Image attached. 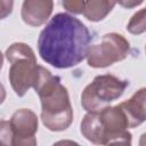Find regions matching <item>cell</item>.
<instances>
[{"instance_id": "52a82bcc", "label": "cell", "mask_w": 146, "mask_h": 146, "mask_svg": "<svg viewBox=\"0 0 146 146\" xmlns=\"http://www.w3.org/2000/svg\"><path fill=\"white\" fill-rule=\"evenodd\" d=\"M13 129V145H36L35 133L39 127L36 114L29 108H21L14 112L10 120Z\"/></svg>"}, {"instance_id": "4fadbf2b", "label": "cell", "mask_w": 146, "mask_h": 146, "mask_svg": "<svg viewBox=\"0 0 146 146\" xmlns=\"http://www.w3.org/2000/svg\"><path fill=\"white\" fill-rule=\"evenodd\" d=\"M13 129L9 121L0 120V146L13 145Z\"/></svg>"}, {"instance_id": "8fae6325", "label": "cell", "mask_w": 146, "mask_h": 146, "mask_svg": "<svg viewBox=\"0 0 146 146\" xmlns=\"http://www.w3.org/2000/svg\"><path fill=\"white\" fill-rule=\"evenodd\" d=\"M116 0H84L82 15L90 22L103 21L114 8Z\"/></svg>"}, {"instance_id": "6da1fadb", "label": "cell", "mask_w": 146, "mask_h": 146, "mask_svg": "<svg viewBox=\"0 0 146 146\" xmlns=\"http://www.w3.org/2000/svg\"><path fill=\"white\" fill-rule=\"evenodd\" d=\"M90 42V32L80 19L58 13L40 32L38 51L47 64L56 68H70L87 57Z\"/></svg>"}, {"instance_id": "5bb4252c", "label": "cell", "mask_w": 146, "mask_h": 146, "mask_svg": "<svg viewBox=\"0 0 146 146\" xmlns=\"http://www.w3.org/2000/svg\"><path fill=\"white\" fill-rule=\"evenodd\" d=\"M84 0H62V6L71 14L80 15L83 11Z\"/></svg>"}, {"instance_id": "9a60e30c", "label": "cell", "mask_w": 146, "mask_h": 146, "mask_svg": "<svg viewBox=\"0 0 146 146\" xmlns=\"http://www.w3.org/2000/svg\"><path fill=\"white\" fill-rule=\"evenodd\" d=\"M14 8V0H0V19L7 18Z\"/></svg>"}, {"instance_id": "7c38bea8", "label": "cell", "mask_w": 146, "mask_h": 146, "mask_svg": "<svg viewBox=\"0 0 146 146\" xmlns=\"http://www.w3.org/2000/svg\"><path fill=\"white\" fill-rule=\"evenodd\" d=\"M128 32L131 34H141L146 30V10L140 9L129 21L127 25Z\"/></svg>"}, {"instance_id": "e0dca14e", "label": "cell", "mask_w": 146, "mask_h": 146, "mask_svg": "<svg viewBox=\"0 0 146 146\" xmlns=\"http://www.w3.org/2000/svg\"><path fill=\"white\" fill-rule=\"evenodd\" d=\"M5 99H6V89H5L3 84L0 82V105L5 102Z\"/></svg>"}, {"instance_id": "3957f363", "label": "cell", "mask_w": 146, "mask_h": 146, "mask_svg": "<svg viewBox=\"0 0 146 146\" xmlns=\"http://www.w3.org/2000/svg\"><path fill=\"white\" fill-rule=\"evenodd\" d=\"M6 58L10 63L9 82L18 97H23L30 88H33L39 76L40 65L33 49L23 42H15L6 50Z\"/></svg>"}, {"instance_id": "ba28073f", "label": "cell", "mask_w": 146, "mask_h": 146, "mask_svg": "<svg viewBox=\"0 0 146 146\" xmlns=\"http://www.w3.org/2000/svg\"><path fill=\"white\" fill-rule=\"evenodd\" d=\"M54 9V0H24L21 16L30 26H41L50 17Z\"/></svg>"}, {"instance_id": "8992f818", "label": "cell", "mask_w": 146, "mask_h": 146, "mask_svg": "<svg viewBox=\"0 0 146 146\" xmlns=\"http://www.w3.org/2000/svg\"><path fill=\"white\" fill-rule=\"evenodd\" d=\"M103 125L102 145L108 144H131L129 125L120 105L106 106L98 111Z\"/></svg>"}, {"instance_id": "7a4b0ae2", "label": "cell", "mask_w": 146, "mask_h": 146, "mask_svg": "<svg viewBox=\"0 0 146 146\" xmlns=\"http://www.w3.org/2000/svg\"><path fill=\"white\" fill-rule=\"evenodd\" d=\"M41 100V121L50 131H64L73 121V108L66 87L60 78L40 65L39 76L33 87Z\"/></svg>"}, {"instance_id": "277c9868", "label": "cell", "mask_w": 146, "mask_h": 146, "mask_svg": "<svg viewBox=\"0 0 146 146\" xmlns=\"http://www.w3.org/2000/svg\"><path fill=\"white\" fill-rule=\"evenodd\" d=\"M129 81L121 80L113 74L97 75L82 91L81 105L87 112H98L120 98Z\"/></svg>"}, {"instance_id": "ac0fdd59", "label": "cell", "mask_w": 146, "mask_h": 146, "mask_svg": "<svg viewBox=\"0 0 146 146\" xmlns=\"http://www.w3.org/2000/svg\"><path fill=\"white\" fill-rule=\"evenodd\" d=\"M2 64H3V55H2V52L0 51V71H1V68H2Z\"/></svg>"}, {"instance_id": "5b68a950", "label": "cell", "mask_w": 146, "mask_h": 146, "mask_svg": "<svg viewBox=\"0 0 146 146\" xmlns=\"http://www.w3.org/2000/svg\"><path fill=\"white\" fill-rule=\"evenodd\" d=\"M129 52V41L122 34L112 32L103 35L99 43L90 46L86 58L90 67L104 68L125 59Z\"/></svg>"}, {"instance_id": "30bf717a", "label": "cell", "mask_w": 146, "mask_h": 146, "mask_svg": "<svg viewBox=\"0 0 146 146\" xmlns=\"http://www.w3.org/2000/svg\"><path fill=\"white\" fill-rule=\"evenodd\" d=\"M80 131L82 136L90 143L102 145L103 125L99 112H88L81 121Z\"/></svg>"}, {"instance_id": "9c48e42d", "label": "cell", "mask_w": 146, "mask_h": 146, "mask_svg": "<svg viewBox=\"0 0 146 146\" xmlns=\"http://www.w3.org/2000/svg\"><path fill=\"white\" fill-rule=\"evenodd\" d=\"M146 89L136 91L128 100L119 104L128 121L129 129L140 125L146 119Z\"/></svg>"}, {"instance_id": "2e32d148", "label": "cell", "mask_w": 146, "mask_h": 146, "mask_svg": "<svg viewBox=\"0 0 146 146\" xmlns=\"http://www.w3.org/2000/svg\"><path fill=\"white\" fill-rule=\"evenodd\" d=\"M116 2L121 7H123V8L131 9V8H135V7L140 6L144 2V0H116Z\"/></svg>"}]
</instances>
